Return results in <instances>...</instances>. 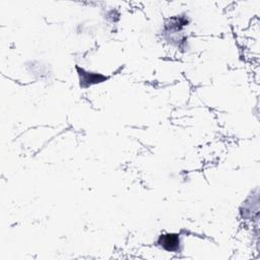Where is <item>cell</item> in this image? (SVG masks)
<instances>
[{
  "instance_id": "1",
  "label": "cell",
  "mask_w": 260,
  "mask_h": 260,
  "mask_svg": "<svg viewBox=\"0 0 260 260\" xmlns=\"http://www.w3.org/2000/svg\"><path fill=\"white\" fill-rule=\"evenodd\" d=\"M159 244L167 251H177L179 249L180 240L178 235L175 234H168L161 236Z\"/></svg>"
}]
</instances>
